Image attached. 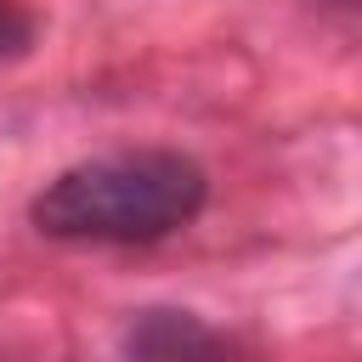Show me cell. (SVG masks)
Returning <instances> with one entry per match:
<instances>
[{"label": "cell", "mask_w": 362, "mask_h": 362, "mask_svg": "<svg viewBox=\"0 0 362 362\" xmlns=\"http://www.w3.org/2000/svg\"><path fill=\"white\" fill-rule=\"evenodd\" d=\"M209 175L175 147H130L68 164L34 198V226L62 243H153L198 221Z\"/></svg>", "instance_id": "6da1fadb"}, {"label": "cell", "mask_w": 362, "mask_h": 362, "mask_svg": "<svg viewBox=\"0 0 362 362\" xmlns=\"http://www.w3.org/2000/svg\"><path fill=\"white\" fill-rule=\"evenodd\" d=\"M334 6H362V0H334Z\"/></svg>", "instance_id": "277c9868"}, {"label": "cell", "mask_w": 362, "mask_h": 362, "mask_svg": "<svg viewBox=\"0 0 362 362\" xmlns=\"http://www.w3.org/2000/svg\"><path fill=\"white\" fill-rule=\"evenodd\" d=\"M124 362H243L238 345L192 311H141L124 334Z\"/></svg>", "instance_id": "7a4b0ae2"}, {"label": "cell", "mask_w": 362, "mask_h": 362, "mask_svg": "<svg viewBox=\"0 0 362 362\" xmlns=\"http://www.w3.org/2000/svg\"><path fill=\"white\" fill-rule=\"evenodd\" d=\"M34 34H40L34 11H28L23 0H0V62L28 57V51H34Z\"/></svg>", "instance_id": "3957f363"}]
</instances>
